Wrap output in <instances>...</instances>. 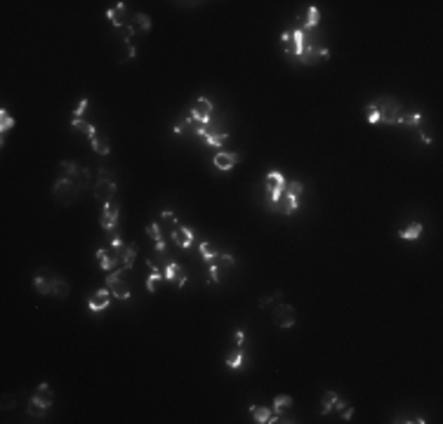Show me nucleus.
Returning <instances> with one entry per match:
<instances>
[{"instance_id": "obj_1", "label": "nucleus", "mask_w": 443, "mask_h": 424, "mask_svg": "<svg viewBox=\"0 0 443 424\" xmlns=\"http://www.w3.org/2000/svg\"><path fill=\"white\" fill-rule=\"evenodd\" d=\"M81 196V191L76 186V181L73 179H66V177H59L55 181V186H52V198H55L57 205H62V208H69L73 205L76 200Z\"/></svg>"}, {"instance_id": "obj_2", "label": "nucleus", "mask_w": 443, "mask_h": 424, "mask_svg": "<svg viewBox=\"0 0 443 424\" xmlns=\"http://www.w3.org/2000/svg\"><path fill=\"white\" fill-rule=\"evenodd\" d=\"M375 106L380 111V123H387V125H396L398 113L403 111L401 101L394 99V97H380L375 101Z\"/></svg>"}, {"instance_id": "obj_3", "label": "nucleus", "mask_w": 443, "mask_h": 424, "mask_svg": "<svg viewBox=\"0 0 443 424\" xmlns=\"http://www.w3.org/2000/svg\"><path fill=\"white\" fill-rule=\"evenodd\" d=\"M285 184H288V181H285V177H283L278 170H271L266 174L264 186L269 191V205H271V210L278 208V200H280V196H283V191H285Z\"/></svg>"}, {"instance_id": "obj_4", "label": "nucleus", "mask_w": 443, "mask_h": 424, "mask_svg": "<svg viewBox=\"0 0 443 424\" xmlns=\"http://www.w3.org/2000/svg\"><path fill=\"white\" fill-rule=\"evenodd\" d=\"M123 271H127L125 266H123V269H113L106 273V288L111 290V295L116 299H123V302H125V299H130V288H127L125 283H123V278H120Z\"/></svg>"}, {"instance_id": "obj_5", "label": "nucleus", "mask_w": 443, "mask_h": 424, "mask_svg": "<svg viewBox=\"0 0 443 424\" xmlns=\"http://www.w3.org/2000/svg\"><path fill=\"white\" fill-rule=\"evenodd\" d=\"M92 193H94V198H97L101 205H104V203H111V200H116L118 186H116V181L109 179V177H99V179L94 181V186H92Z\"/></svg>"}, {"instance_id": "obj_6", "label": "nucleus", "mask_w": 443, "mask_h": 424, "mask_svg": "<svg viewBox=\"0 0 443 424\" xmlns=\"http://www.w3.org/2000/svg\"><path fill=\"white\" fill-rule=\"evenodd\" d=\"M210 116H212V101H210L208 97L196 99V104L191 106V113H189L191 120H193V123H200V125H208Z\"/></svg>"}, {"instance_id": "obj_7", "label": "nucleus", "mask_w": 443, "mask_h": 424, "mask_svg": "<svg viewBox=\"0 0 443 424\" xmlns=\"http://www.w3.org/2000/svg\"><path fill=\"white\" fill-rule=\"evenodd\" d=\"M120 253H123V248H111V245H109V250H106V248H99V250H97L99 266L106 271V273L113 271L118 264H120Z\"/></svg>"}, {"instance_id": "obj_8", "label": "nucleus", "mask_w": 443, "mask_h": 424, "mask_svg": "<svg viewBox=\"0 0 443 424\" xmlns=\"http://www.w3.org/2000/svg\"><path fill=\"white\" fill-rule=\"evenodd\" d=\"M273 323L283 328V330H288L292 325L297 323V311L290 307V304H278V307L273 309Z\"/></svg>"}, {"instance_id": "obj_9", "label": "nucleus", "mask_w": 443, "mask_h": 424, "mask_svg": "<svg viewBox=\"0 0 443 424\" xmlns=\"http://www.w3.org/2000/svg\"><path fill=\"white\" fill-rule=\"evenodd\" d=\"M118 208L116 200H111V203H104V208H101V217H99V226L104 231H111V229H116L118 226Z\"/></svg>"}, {"instance_id": "obj_10", "label": "nucleus", "mask_w": 443, "mask_h": 424, "mask_svg": "<svg viewBox=\"0 0 443 424\" xmlns=\"http://www.w3.org/2000/svg\"><path fill=\"white\" fill-rule=\"evenodd\" d=\"M33 285L40 295H55V273H50L47 269H40L33 276Z\"/></svg>"}, {"instance_id": "obj_11", "label": "nucleus", "mask_w": 443, "mask_h": 424, "mask_svg": "<svg viewBox=\"0 0 443 424\" xmlns=\"http://www.w3.org/2000/svg\"><path fill=\"white\" fill-rule=\"evenodd\" d=\"M241 161H243V154H234V151H219V154L212 156V165L217 170H231Z\"/></svg>"}, {"instance_id": "obj_12", "label": "nucleus", "mask_w": 443, "mask_h": 424, "mask_svg": "<svg viewBox=\"0 0 443 424\" xmlns=\"http://www.w3.org/2000/svg\"><path fill=\"white\" fill-rule=\"evenodd\" d=\"M111 307V290H97L90 299H88V309L92 314H99L104 309Z\"/></svg>"}, {"instance_id": "obj_13", "label": "nucleus", "mask_w": 443, "mask_h": 424, "mask_svg": "<svg viewBox=\"0 0 443 424\" xmlns=\"http://www.w3.org/2000/svg\"><path fill=\"white\" fill-rule=\"evenodd\" d=\"M163 276H165V280L175 283L177 288H184V285H186V273L181 271V266L175 262V259H170V262H168V266L163 269Z\"/></svg>"}, {"instance_id": "obj_14", "label": "nucleus", "mask_w": 443, "mask_h": 424, "mask_svg": "<svg viewBox=\"0 0 443 424\" xmlns=\"http://www.w3.org/2000/svg\"><path fill=\"white\" fill-rule=\"evenodd\" d=\"M172 241H175V245L177 248H181V250H189L191 243H193V231L191 229H186V226H175L172 229Z\"/></svg>"}, {"instance_id": "obj_15", "label": "nucleus", "mask_w": 443, "mask_h": 424, "mask_svg": "<svg viewBox=\"0 0 443 424\" xmlns=\"http://www.w3.org/2000/svg\"><path fill=\"white\" fill-rule=\"evenodd\" d=\"M318 21H321V12H318L316 5H309L307 9H304V14H302V26L299 28H304V31H311V28H316L318 26Z\"/></svg>"}, {"instance_id": "obj_16", "label": "nucleus", "mask_w": 443, "mask_h": 424, "mask_svg": "<svg viewBox=\"0 0 443 424\" xmlns=\"http://www.w3.org/2000/svg\"><path fill=\"white\" fill-rule=\"evenodd\" d=\"M276 210H280L283 215H292V212H297L299 210V198L297 196H292V193H285V191H283V196H280L278 208Z\"/></svg>"}, {"instance_id": "obj_17", "label": "nucleus", "mask_w": 443, "mask_h": 424, "mask_svg": "<svg viewBox=\"0 0 443 424\" xmlns=\"http://www.w3.org/2000/svg\"><path fill=\"white\" fill-rule=\"evenodd\" d=\"M396 125H406V127H420V125H422V113H420V111H413V113H410V111H406V108H403V111H401V113H398V120H396Z\"/></svg>"}, {"instance_id": "obj_18", "label": "nucleus", "mask_w": 443, "mask_h": 424, "mask_svg": "<svg viewBox=\"0 0 443 424\" xmlns=\"http://www.w3.org/2000/svg\"><path fill=\"white\" fill-rule=\"evenodd\" d=\"M125 2H116V7H111V9H106V19L111 21V26L113 28H120L125 21H123V14H125Z\"/></svg>"}, {"instance_id": "obj_19", "label": "nucleus", "mask_w": 443, "mask_h": 424, "mask_svg": "<svg viewBox=\"0 0 443 424\" xmlns=\"http://www.w3.org/2000/svg\"><path fill=\"white\" fill-rule=\"evenodd\" d=\"M31 398H36L38 403H43L45 408H50L52 403H55V394H52V389L47 387V384H38V389L33 391V396Z\"/></svg>"}, {"instance_id": "obj_20", "label": "nucleus", "mask_w": 443, "mask_h": 424, "mask_svg": "<svg viewBox=\"0 0 443 424\" xmlns=\"http://www.w3.org/2000/svg\"><path fill=\"white\" fill-rule=\"evenodd\" d=\"M137 250H139V245H137L135 241H132V243H130V245H125V248H123V253H120V264H123V266H125L127 271H130V269H132V266H135Z\"/></svg>"}, {"instance_id": "obj_21", "label": "nucleus", "mask_w": 443, "mask_h": 424, "mask_svg": "<svg viewBox=\"0 0 443 424\" xmlns=\"http://www.w3.org/2000/svg\"><path fill=\"white\" fill-rule=\"evenodd\" d=\"M90 146H92V151H94V154H99V156H109L111 154V142H109V137H104V135L92 137Z\"/></svg>"}, {"instance_id": "obj_22", "label": "nucleus", "mask_w": 443, "mask_h": 424, "mask_svg": "<svg viewBox=\"0 0 443 424\" xmlns=\"http://www.w3.org/2000/svg\"><path fill=\"white\" fill-rule=\"evenodd\" d=\"M243 363H245V356H243V351H241V346L226 353V368H229V370H241Z\"/></svg>"}, {"instance_id": "obj_23", "label": "nucleus", "mask_w": 443, "mask_h": 424, "mask_svg": "<svg viewBox=\"0 0 443 424\" xmlns=\"http://www.w3.org/2000/svg\"><path fill=\"white\" fill-rule=\"evenodd\" d=\"M71 127L73 130H78V132H83L85 137H97V127L92 125V123H88V120H83V118H71Z\"/></svg>"}, {"instance_id": "obj_24", "label": "nucleus", "mask_w": 443, "mask_h": 424, "mask_svg": "<svg viewBox=\"0 0 443 424\" xmlns=\"http://www.w3.org/2000/svg\"><path fill=\"white\" fill-rule=\"evenodd\" d=\"M420 234H422V224H420V222H413V224H408L406 229L398 231V238H403V241H415V238H420Z\"/></svg>"}, {"instance_id": "obj_25", "label": "nucleus", "mask_w": 443, "mask_h": 424, "mask_svg": "<svg viewBox=\"0 0 443 424\" xmlns=\"http://www.w3.org/2000/svg\"><path fill=\"white\" fill-rule=\"evenodd\" d=\"M132 21H135V31H137V33H149V31H151V17L144 14V12H137Z\"/></svg>"}, {"instance_id": "obj_26", "label": "nucleus", "mask_w": 443, "mask_h": 424, "mask_svg": "<svg viewBox=\"0 0 443 424\" xmlns=\"http://www.w3.org/2000/svg\"><path fill=\"white\" fill-rule=\"evenodd\" d=\"M250 415H253V420L257 424H266L269 422V417H271V410L264 408V406H253L250 408Z\"/></svg>"}, {"instance_id": "obj_27", "label": "nucleus", "mask_w": 443, "mask_h": 424, "mask_svg": "<svg viewBox=\"0 0 443 424\" xmlns=\"http://www.w3.org/2000/svg\"><path fill=\"white\" fill-rule=\"evenodd\" d=\"M59 170H62V177H66V179H76V177L81 174V170H83V168H78L76 163L64 161L62 165H59Z\"/></svg>"}, {"instance_id": "obj_28", "label": "nucleus", "mask_w": 443, "mask_h": 424, "mask_svg": "<svg viewBox=\"0 0 443 424\" xmlns=\"http://www.w3.org/2000/svg\"><path fill=\"white\" fill-rule=\"evenodd\" d=\"M69 292H71V285H69L64 278L55 276V297L57 299H66V297H69Z\"/></svg>"}, {"instance_id": "obj_29", "label": "nucleus", "mask_w": 443, "mask_h": 424, "mask_svg": "<svg viewBox=\"0 0 443 424\" xmlns=\"http://www.w3.org/2000/svg\"><path fill=\"white\" fill-rule=\"evenodd\" d=\"M337 394L335 391H326L323 394V406H321V415H330V410L335 408V403H337Z\"/></svg>"}, {"instance_id": "obj_30", "label": "nucleus", "mask_w": 443, "mask_h": 424, "mask_svg": "<svg viewBox=\"0 0 443 424\" xmlns=\"http://www.w3.org/2000/svg\"><path fill=\"white\" fill-rule=\"evenodd\" d=\"M290 406H292V396H288V394H280V396L273 398V410H276V415L283 413V410H288Z\"/></svg>"}, {"instance_id": "obj_31", "label": "nucleus", "mask_w": 443, "mask_h": 424, "mask_svg": "<svg viewBox=\"0 0 443 424\" xmlns=\"http://www.w3.org/2000/svg\"><path fill=\"white\" fill-rule=\"evenodd\" d=\"M198 250H200V257H203L205 262H212V259H215V257L219 254V250H217V248H215L212 243H200Z\"/></svg>"}, {"instance_id": "obj_32", "label": "nucleus", "mask_w": 443, "mask_h": 424, "mask_svg": "<svg viewBox=\"0 0 443 424\" xmlns=\"http://www.w3.org/2000/svg\"><path fill=\"white\" fill-rule=\"evenodd\" d=\"M116 33H118V38H120V40H123V43H132V36H135L137 31H135V26H132V24H123V26L120 28H116Z\"/></svg>"}, {"instance_id": "obj_33", "label": "nucleus", "mask_w": 443, "mask_h": 424, "mask_svg": "<svg viewBox=\"0 0 443 424\" xmlns=\"http://www.w3.org/2000/svg\"><path fill=\"white\" fill-rule=\"evenodd\" d=\"M205 144H210V146H222L226 142V135L224 132H217V130H210V135L203 139Z\"/></svg>"}, {"instance_id": "obj_34", "label": "nucleus", "mask_w": 443, "mask_h": 424, "mask_svg": "<svg viewBox=\"0 0 443 424\" xmlns=\"http://www.w3.org/2000/svg\"><path fill=\"white\" fill-rule=\"evenodd\" d=\"M158 280H165L163 271H149V276H146V290L149 292H156V283Z\"/></svg>"}, {"instance_id": "obj_35", "label": "nucleus", "mask_w": 443, "mask_h": 424, "mask_svg": "<svg viewBox=\"0 0 443 424\" xmlns=\"http://www.w3.org/2000/svg\"><path fill=\"white\" fill-rule=\"evenodd\" d=\"M90 177H92V174H90V170H85V168H83V170H81V174H78V177L73 179V181H76V186H78V191H81V193H83V191H85V189H88V186H90Z\"/></svg>"}, {"instance_id": "obj_36", "label": "nucleus", "mask_w": 443, "mask_h": 424, "mask_svg": "<svg viewBox=\"0 0 443 424\" xmlns=\"http://www.w3.org/2000/svg\"><path fill=\"white\" fill-rule=\"evenodd\" d=\"M47 413V408L43 406V403H38L36 398H31V403H28V415H33V417H45Z\"/></svg>"}, {"instance_id": "obj_37", "label": "nucleus", "mask_w": 443, "mask_h": 424, "mask_svg": "<svg viewBox=\"0 0 443 424\" xmlns=\"http://www.w3.org/2000/svg\"><path fill=\"white\" fill-rule=\"evenodd\" d=\"M9 127H14V118L9 116L7 111H5V108H2V111H0V132H2V135H5V132H7Z\"/></svg>"}, {"instance_id": "obj_38", "label": "nucleus", "mask_w": 443, "mask_h": 424, "mask_svg": "<svg viewBox=\"0 0 443 424\" xmlns=\"http://www.w3.org/2000/svg\"><path fill=\"white\" fill-rule=\"evenodd\" d=\"M365 120H368L370 125L380 123V111H377V106H375V104H368V106H365Z\"/></svg>"}, {"instance_id": "obj_39", "label": "nucleus", "mask_w": 443, "mask_h": 424, "mask_svg": "<svg viewBox=\"0 0 443 424\" xmlns=\"http://www.w3.org/2000/svg\"><path fill=\"white\" fill-rule=\"evenodd\" d=\"M106 238H109V245H111V248H125L123 238H120V231H116V229L106 231Z\"/></svg>"}, {"instance_id": "obj_40", "label": "nucleus", "mask_w": 443, "mask_h": 424, "mask_svg": "<svg viewBox=\"0 0 443 424\" xmlns=\"http://www.w3.org/2000/svg\"><path fill=\"white\" fill-rule=\"evenodd\" d=\"M212 262L217 264V266H226V269H231V266H234V264H236V259H234V257H231V254H222V253H219L217 257L212 259Z\"/></svg>"}, {"instance_id": "obj_41", "label": "nucleus", "mask_w": 443, "mask_h": 424, "mask_svg": "<svg viewBox=\"0 0 443 424\" xmlns=\"http://www.w3.org/2000/svg\"><path fill=\"white\" fill-rule=\"evenodd\" d=\"M146 234L151 236L156 243H161V241H163V236H161V224H158V222H151V224L146 226Z\"/></svg>"}, {"instance_id": "obj_42", "label": "nucleus", "mask_w": 443, "mask_h": 424, "mask_svg": "<svg viewBox=\"0 0 443 424\" xmlns=\"http://www.w3.org/2000/svg\"><path fill=\"white\" fill-rule=\"evenodd\" d=\"M302 191H304V184H302V181H288V184H285V193H292V196H297L299 198V193H302Z\"/></svg>"}, {"instance_id": "obj_43", "label": "nucleus", "mask_w": 443, "mask_h": 424, "mask_svg": "<svg viewBox=\"0 0 443 424\" xmlns=\"http://www.w3.org/2000/svg\"><path fill=\"white\" fill-rule=\"evenodd\" d=\"M208 278H210V283H219V266L215 262H210V266H208Z\"/></svg>"}, {"instance_id": "obj_44", "label": "nucleus", "mask_w": 443, "mask_h": 424, "mask_svg": "<svg viewBox=\"0 0 443 424\" xmlns=\"http://www.w3.org/2000/svg\"><path fill=\"white\" fill-rule=\"evenodd\" d=\"M14 406H17L14 396H12V394H5V396H2V403H0V408H2V410H12Z\"/></svg>"}, {"instance_id": "obj_45", "label": "nucleus", "mask_w": 443, "mask_h": 424, "mask_svg": "<svg viewBox=\"0 0 443 424\" xmlns=\"http://www.w3.org/2000/svg\"><path fill=\"white\" fill-rule=\"evenodd\" d=\"M88 104H90V99H85V97H83V99L78 101V106H76V111H73V118H83V113H85V108H88Z\"/></svg>"}, {"instance_id": "obj_46", "label": "nucleus", "mask_w": 443, "mask_h": 424, "mask_svg": "<svg viewBox=\"0 0 443 424\" xmlns=\"http://www.w3.org/2000/svg\"><path fill=\"white\" fill-rule=\"evenodd\" d=\"M161 219H165V222H170V224H172V229H175V226L179 224V222H177V217H175V212H170V210H163V212H161Z\"/></svg>"}, {"instance_id": "obj_47", "label": "nucleus", "mask_w": 443, "mask_h": 424, "mask_svg": "<svg viewBox=\"0 0 443 424\" xmlns=\"http://www.w3.org/2000/svg\"><path fill=\"white\" fill-rule=\"evenodd\" d=\"M280 299V292H276V295H269V297H262L260 299V309H264L266 304H271V302H278Z\"/></svg>"}, {"instance_id": "obj_48", "label": "nucleus", "mask_w": 443, "mask_h": 424, "mask_svg": "<svg viewBox=\"0 0 443 424\" xmlns=\"http://www.w3.org/2000/svg\"><path fill=\"white\" fill-rule=\"evenodd\" d=\"M234 339H236V344H238V346H243V342H245V333H243V330H236V333H234Z\"/></svg>"}, {"instance_id": "obj_49", "label": "nucleus", "mask_w": 443, "mask_h": 424, "mask_svg": "<svg viewBox=\"0 0 443 424\" xmlns=\"http://www.w3.org/2000/svg\"><path fill=\"white\" fill-rule=\"evenodd\" d=\"M125 54H127V59H135V57H137V50H135L132 43H127V45H125Z\"/></svg>"}, {"instance_id": "obj_50", "label": "nucleus", "mask_w": 443, "mask_h": 424, "mask_svg": "<svg viewBox=\"0 0 443 424\" xmlns=\"http://www.w3.org/2000/svg\"><path fill=\"white\" fill-rule=\"evenodd\" d=\"M352 417H354V408H344V415H342V420H344V422H349Z\"/></svg>"}, {"instance_id": "obj_51", "label": "nucleus", "mask_w": 443, "mask_h": 424, "mask_svg": "<svg viewBox=\"0 0 443 424\" xmlns=\"http://www.w3.org/2000/svg\"><path fill=\"white\" fill-rule=\"evenodd\" d=\"M420 139H422V142H425V144H432V137L427 135L425 130H420Z\"/></svg>"}]
</instances>
